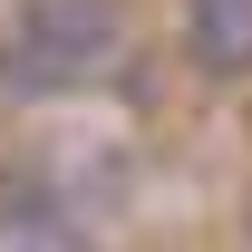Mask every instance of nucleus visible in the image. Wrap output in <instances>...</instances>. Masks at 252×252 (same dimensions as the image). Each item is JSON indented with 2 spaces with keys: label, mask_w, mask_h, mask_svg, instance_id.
Here are the masks:
<instances>
[{
  "label": "nucleus",
  "mask_w": 252,
  "mask_h": 252,
  "mask_svg": "<svg viewBox=\"0 0 252 252\" xmlns=\"http://www.w3.org/2000/svg\"><path fill=\"white\" fill-rule=\"evenodd\" d=\"M117 49H126L117 0H20L0 30V97H68L107 78Z\"/></svg>",
  "instance_id": "nucleus-1"
},
{
  "label": "nucleus",
  "mask_w": 252,
  "mask_h": 252,
  "mask_svg": "<svg viewBox=\"0 0 252 252\" xmlns=\"http://www.w3.org/2000/svg\"><path fill=\"white\" fill-rule=\"evenodd\" d=\"M185 59L214 88L252 78V0H185Z\"/></svg>",
  "instance_id": "nucleus-2"
}]
</instances>
